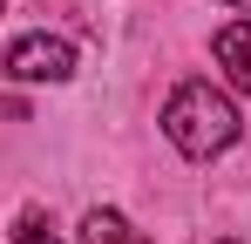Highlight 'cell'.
Here are the masks:
<instances>
[{"label":"cell","instance_id":"6da1fadb","mask_svg":"<svg viewBox=\"0 0 251 244\" xmlns=\"http://www.w3.org/2000/svg\"><path fill=\"white\" fill-rule=\"evenodd\" d=\"M163 136H170V149H183L190 163H210L238 143V109L204 75H190V81H176L170 102H163Z\"/></svg>","mask_w":251,"mask_h":244},{"label":"cell","instance_id":"7a4b0ae2","mask_svg":"<svg viewBox=\"0 0 251 244\" xmlns=\"http://www.w3.org/2000/svg\"><path fill=\"white\" fill-rule=\"evenodd\" d=\"M7 75L14 81H68L75 75V48L61 34H21L7 48Z\"/></svg>","mask_w":251,"mask_h":244},{"label":"cell","instance_id":"3957f363","mask_svg":"<svg viewBox=\"0 0 251 244\" xmlns=\"http://www.w3.org/2000/svg\"><path fill=\"white\" fill-rule=\"evenodd\" d=\"M210 54H217V68L231 75V88H245V95H251V21L217 27V34H210Z\"/></svg>","mask_w":251,"mask_h":244},{"label":"cell","instance_id":"277c9868","mask_svg":"<svg viewBox=\"0 0 251 244\" xmlns=\"http://www.w3.org/2000/svg\"><path fill=\"white\" fill-rule=\"evenodd\" d=\"M82 244H150V238L129 231V217H116V210H88L82 217Z\"/></svg>","mask_w":251,"mask_h":244},{"label":"cell","instance_id":"5b68a950","mask_svg":"<svg viewBox=\"0 0 251 244\" xmlns=\"http://www.w3.org/2000/svg\"><path fill=\"white\" fill-rule=\"evenodd\" d=\"M14 244H61V238H54V224H48V210H41V203H27V210L14 217Z\"/></svg>","mask_w":251,"mask_h":244},{"label":"cell","instance_id":"8992f818","mask_svg":"<svg viewBox=\"0 0 251 244\" xmlns=\"http://www.w3.org/2000/svg\"><path fill=\"white\" fill-rule=\"evenodd\" d=\"M224 7H238V14H251V0H224Z\"/></svg>","mask_w":251,"mask_h":244},{"label":"cell","instance_id":"52a82bcc","mask_svg":"<svg viewBox=\"0 0 251 244\" xmlns=\"http://www.w3.org/2000/svg\"><path fill=\"white\" fill-rule=\"evenodd\" d=\"M217 244H238V238H217Z\"/></svg>","mask_w":251,"mask_h":244}]
</instances>
